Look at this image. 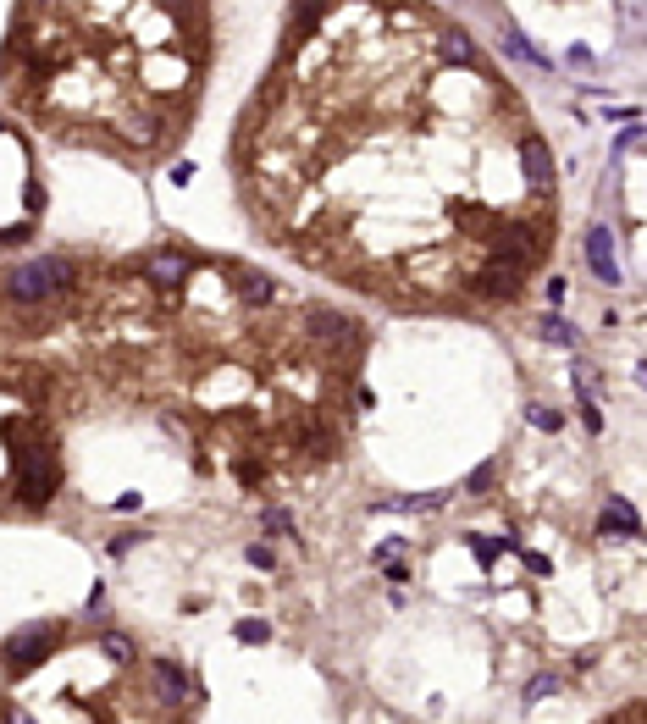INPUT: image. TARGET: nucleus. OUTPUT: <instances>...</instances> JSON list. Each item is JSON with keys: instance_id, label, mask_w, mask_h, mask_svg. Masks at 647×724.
<instances>
[{"instance_id": "obj_1", "label": "nucleus", "mask_w": 647, "mask_h": 724, "mask_svg": "<svg viewBox=\"0 0 647 724\" xmlns=\"http://www.w3.org/2000/svg\"><path fill=\"white\" fill-rule=\"evenodd\" d=\"M73 288H78V260L73 254H39V260H22L17 272H6V299L12 305H50Z\"/></svg>"}, {"instance_id": "obj_2", "label": "nucleus", "mask_w": 647, "mask_h": 724, "mask_svg": "<svg viewBox=\"0 0 647 724\" xmlns=\"http://www.w3.org/2000/svg\"><path fill=\"white\" fill-rule=\"evenodd\" d=\"M56 642H61V625H56V619L22 625V631H12L6 642H0V664H6L12 680H22V675H34L45 658L56 652Z\"/></svg>"}, {"instance_id": "obj_3", "label": "nucleus", "mask_w": 647, "mask_h": 724, "mask_svg": "<svg viewBox=\"0 0 647 724\" xmlns=\"http://www.w3.org/2000/svg\"><path fill=\"white\" fill-rule=\"evenodd\" d=\"M56 487H61V465L45 453H17V481H12V498L28 504V509H45L56 498Z\"/></svg>"}, {"instance_id": "obj_4", "label": "nucleus", "mask_w": 647, "mask_h": 724, "mask_svg": "<svg viewBox=\"0 0 647 724\" xmlns=\"http://www.w3.org/2000/svg\"><path fill=\"white\" fill-rule=\"evenodd\" d=\"M305 332L315 338V343H332V349H343V343H354V338H360V321H354V315H338V310H305Z\"/></svg>"}, {"instance_id": "obj_5", "label": "nucleus", "mask_w": 647, "mask_h": 724, "mask_svg": "<svg viewBox=\"0 0 647 724\" xmlns=\"http://www.w3.org/2000/svg\"><path fill=\"white\" fill-rule=\"evenodd\" d=\"M188 277H194V260L183 249H155L144 260V282H155V288H183Z\"/></svg>"}, {"instance_id": "obj_6", "label": "nucleus", "mask_w": 647, "mask_h": 724, "mask_svg": "<svg viewBox=\"0 0 647 724\" xmlns=\"http://www.w3.org/2000/svg\"><path fill=\"white\" fill-rule=\"evenodd\" d=\"M587 266H592V277H598V282H608V288L620 282V260H614V233H608L603 221L587 233Z\"/></svg>"}, {"instance_id": "obj_7", "label": "nucleus", "mask_w": 647, "mask_h": 724, "mask_svg": "<svg viewBox=\"0 0 647 724\" xmlns=\"http://www.w3.org/2000/svg\"><path fill=\"white\" fill-rule=\"evenodd\" d=\"M150 675H155V691H160V702L167 708H177V702H188V669L177 664V658H150Z\"/></svg>"}, {"instance_id": "obj_8", "label": "nucleus", "mask_w": 647, "mask_h": 724, "mask_svg": "<svg viewBox=\"0 0 647 724\" xmlns=\"http://www.w3.org/2000/svg\"><path fill=\"white\" fill-rule=\"evenodd\" d=\"M521 277H526V272H514V266H493V260H487V266L470 277V288L481 293V299H514V293H521Z\"/></svg>"}, {"instance_id": "obj_9", "label": "nucleus", "mask_w": 647, "mask_h": 724, "mask_svg": "<svg viewBox=\"0 0 647 724\" xmlns=\"http://www.w3.org/2000/svg\"><path fill=\"white\" fill-rule=\"evenodd\" d=\"M521 172H526V183H531L537 194L554 188V155H548L542 139H526V144H521Z\"/></svg>"}, {"instance_id": "obj_10", "label": "nucleus", "mask_w": 647, "mask_h": 724, "mask_svg": "<svg viewBox=\"0 0 647 724\" xmlns=\"http://www.w3.org/2000/svg\"><path fill=\"white\" fill-rule=\"evenodd\" d=\"M598 531H603V537H636L642 520H636V509H631L625 498H608L603 514H598Z\"/></svg>"}, {"instance_id": "obj_11", "label": "nucleus", "mask_w": 647, "mask_h": 724, "mask_svg": "<svg viewBox=\"0 0 647 724\" xmlns=\"http://www.w3.org/2000/svg\"><path fill=\"white\" fill-rule=\"evenodd\" d=\"M437 45H443V56L454 61V67H476V45H470V34H460V28H443Z\"/></svg>"}, {"instance_id": "obj_12", "label": "nucleus", "mask_w": 647, "mask_h": 724, "mask_svg": "<svg viewBox=\"0 0 647 724\" xmlns=\"http://www.w3.org/2000/svg\"><path fill=\"white\" fill-rule=\"evenodd\" d=\"M504 45H509L514 56H521V61H531V67H542V73L554 67V61H548V56H542V50H537V45H531V39L521 34V28H509V22H504Z\"/></svg>"}, {"instance_id": "obj_13", "label": "nucleus", "mask_w": 647, "mask_h": 724, "mask_svg": "<svg viewBox=\"0 0 647 724\" xmlns=\"http://www.w3.org/2000/svg\"><path fill=\"white\" fill-rule=\"evenodd\" d=\"M448 492H410V498H393V504H376V509H404V514H427V509H443Z\"/></svg>"}, {"instance_id": "obj_14", "label": "nucleus", "mask_w": 647, "mask_h": 724, "mask_svg": "<svg viewBox=\"0 0 647 724\" xmlns=\"http://www.w3.org/2000/svg\"><path fill=\"white\" fill-rule=\"evenodd\" d=\"M238 293H244L249 305H272V293H277V288H272V277H261V272H249V277L238 282Z\"/></svg>"}, {"instance_id": "obj_15", "label": "nucleus", "mask_w": 647, "mask_h": 724, "mask_svg": "<svg viewBox=\"0 0 647 724\" xmlns=\"http://www.w3.org/2000/svg\"><path fill=\"white\" fill-rule=\"evenodd\" d=\"M554 691H565V675H554V669H548V675H537V680L521 691V702H542V697H554Z\"/></svg>"}, {"instance_id": "obj_16", "label": "nucleus", "mask_w": 647, "mask_h": 724, "mask_svg": "<svg viewBox=\"0 0 647 724\" xmlns=\"http://www.w3.org/2000/svg\"><path fill=\"white\" fill-rule=\"evenodd\" d=\"M465 547L476 553V565H481V570H487V565H493V558H498L504 547H514V542H493V537H476V531H470V537H465Z\"/></svg>"}, {"instance_id": "obj_17", "label": "nucleus", "mask_w": 647, "mask_h": 724, "mask_svg": "<svg viewBox=\"0 0 647 724\" xmlns=\"http://www.w3.org/2000/svg\"><path fill=\"white\" fill-rule=\"evenodd\" d=\"M233 636H238L244 647H261V642H272V625H266V619H238Z\"/></svg>"}, {"instance_id": "obj_18", "label": "nucleus", "mask_w": 647, "mask_h": 724, "mask_svg": "<svg viewBox=\"0 0 647 724\" xmlns=\"http://www.w3.org/2000/svg\"><path fill=\"white\" fill-rule=\"evenodd\" d=\"M537 332H542L548 343H565V349H575V332H570V321H559V315H542V321H537Z\"/></svg>"}, {"instance_id": "obj_19", "label": "nucleus", "mask_w": 647, "mask_h": 724, "mask_svg": "<svg viewBox=\"0 0 647 724\" xmlns=\"http://www.w3.org/2000/svg\"><path fill=\"white\" fill-rule=\"evenodd\" d=\"M526 420L537 426V432H559V426H565V415H559V409H548V404H531V409H526Z\"/></svg>"}, {"instance_id": "obj_20", "label": "nucleus", "mask_w": 647, "mask_h": 724, "mask_svg": "<svg viewBox=\"0 0 647 724\" xmlns=\"http://www.w3.org/2000/svg\"><path fill=\"white\" fill-rule=\"evenodd\" d=\"M321 17H327V6H294V34H310Z\"/></svg>"}, {"instance_id": "obj_21", "label": "nucleus", "mask_w": 647, "mask_h": 724, "mask_svg": "<svg viewBox=\"0 0 647 724\" xmlns=\"http://www.w3.org/2000/svg\"><path fill=\"white\" fill-rule=\"evenodd\" d=\"M493 476H498L493 465H476V470L465 476V492H487V487H493Z\"/></svg>"}, {"instance_id": "obj_22", "label": "nucleus", "mask_w": 647, "mask_h": 724, "mask_svg": "<svg viewBox=\"0 0 647 724\" xmlns=\"http://www.w3.org/2000/svg\"><path fill=\"white\" fill-rule=\"evenodd\" d=\"M244 558H249L254 570H272V565H277V553H272L266 542H254V547H244Z\"/></svg>"}, {"instance_id": "obj_23", "label": "nucleus", "mask_w": 647, "mask_h": 724, "mask_svg": "<svg viewBox=\"0 0 647 724\" xmlns=\"http://www.w3.org/2000/svg\"><path fill=\"white\" fill-rule=\"evenodd\" d=\"M100 647H106L111 658H122V664L134 658V642H127V636H116V631H111V636H100Z\"/></svg>"}, {"instance_id": "obj_24", "label": "nucleus", "mask_w": 647, "mask_h": 724, "mask_svg": "<svg viewBox=\"0 0 647 724\" xmlns=\"http://www.w3.org/2000/svg\"><path fill=\"white\" fill-rule=\"evenodd\" d=\"M134 547H139V531H122V537H111V542H106V553H111V558L134 553Z\"/></svg>"}, {"instance_id": "obj_25", "label": "nucleus", "mask_w": 647, "mask_h": 724, "mask_svg": "<svg viewBox=\"0 0 647 724\" xmlns=\"http://www.w3.org/2000/svg\"><path fill=\"white\" fill-rule=\"evenodd\" d=\"M399 553H404V542H399V537L376 542V565H399Z\"/></svg>"}, {"instance_id": "obj_26", "label": "nucleus", "mask_w": 647, "mask_h": 724, "mask_svg": "<svg viewBox=\"0 0 647 724\" xmlns=\"http://www.w3.org/2000/svg\"><path fill=\"white\" fill-rule=\"evenodd\" d=\"M111 509H116V514H139V509H144V492H122Z\"/></svg>"}, {"instance_id": "obj_27", "label": "nucleus", "mask_w": 647, "mask_h": 724, "mask_svg": "<svg viewBox=\"0 0 647 724\" xmlns=\"http://www.w3.org/2000/svg\"><path fill=\"white\" fill-rule=\"evenodd\" d=\"M266 531H282L288 537V531H294V520H288L282 509H266Z\"/></svg>"}, {"instance_id": "obj_28", "label": "nucleus", "mask_w": 647, "mask_h": 724, "mask_svg": "<svg viewBox=\"0 0 647 724\" xmlns=\"http://www.w3.org/2000/svg\"><path fill=\"white\" fill-rule=\"evenodd\" d=\"M261 476H266L261 465H249V459H238V481H244V487H261Z\"/></svg>"}, {"instance_id": "obj_29", "label": "nucleus", "mask_w": 647, "mask_h": 724, "mask_svg": "<svg viewBox=\"0 0 647 724\" xmlns=\"http://www.w3.org/2000/svg\"><path fill=\"white\" fill-rule=\"evenodd\" d=\"M636 144H642V139H636V127H631V134H620V144H614V150H620V155H636Z\"/></svg>"}, {"instance_id": "obj_30", "label": "nucleus", "mask_w": 647, "mask_h": 724, "mask_svg": "<svg viewBox=\"0 0 647 724\" xmlns=\"http://www.w3.org/2000/svg\"><path fill=\"white\" fill-rule=\"evenodd\" d=\"M603 724H614V719H603Z\"/></svg>"}]
</instances>
